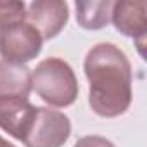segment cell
I'll return each mask as SVG.
<instances>
[{
  "instance_id": "obj_1",
  "label": "cell",
  "mask_w": 147,
  "mask_h": 147,
  "mask_svg": "<svg viewBox=\"0 0 147 147\" xmlns=\"http://www.w3.org/2000/svg\"><path fill=\"white\" fill-rule=\"evenodd\" d=\"M88 80V104L100 118H118L131 106V64L113 43L94 45L83 62Z\"/></svg>"
},
{
  "instance_id": "obj_2",
  "label": "cell",
  "mask_w": 147,
  "mask_h": 147,
  "mask_svg": "<svg viewBox=\"0 0 147 147\" xmlns=\"http://www.w3.org/2000/svg\"><path fill=\"white\" fill-rule=\"evenodd\" d=\"M31 90L49 106L67 107L78 99V80L69 62L49 57L36 64L31 73Z\"/></svg>"
},
{
  "instance_id": "obj_3",
  "label": "cell",
  "mask_w": 147,
  "mask_h": 147,
  "mask_svg": "<svg viewBox=\"0 0 147 147\" xmlns=\"http://www.w3.org/2000/svg\"><path fill=\"white\" fill-rule=\"evenodd\" d=\"M71 135V119L50 107H38L23 138L26 147H62Z\"/></svg>"
},
{
  "instance_id": "obj_4",
  "label": "cell",
  "mask_w": 147,
  "mask_h": 147,
  "mask_svg": "<svg viewBox=\"0 0 147 147\" xmlns=\"http://www.w3.org/2000/svg\"><path fill=\"white\" fill-rule=\"evenodd\" d=\"M42 47L40 33L26 21L0 31V55L5 62L24 66L42 52Z\"/></svg>"
},
{
  "instance_id": "obj_5",
  "label": "cell",
  "mask_w": 147,
  "mask_h": 147,
  "mask_svg": "<svg viewBox=\"0 0 147 147\" xmlns=\"http://www.w3.org/2000/svg\"><path fill=\"white\" fill-rule=\"evenodd\" d=\"M67 19L69 9L62 0H35L26 7V23L40 33L42 40L57 36L67 24Z\"/></svg>"
},
{
  "instance_id": "obj_6",
  "label": "cell",
  "mask_w": 147,
  "mask_h": 147,
  "mask_svg": "<svg viewBox=\"0 0 147 147\" xmlns=\"http://www.w3.org/2000/svg\"><path fill=\"white\" fill-rule=\"evenodd\" d=\"M111 21L114 28L137 42L138 52L144 57V42L147 35V4L144 0L131 2V0H121L114 2L111 11Z\"/></svg>"
},
{
  "instance_id": "obj_7",
  "label": "cell",
  "mask_w": 147,
  "mask_h": 147,
  "mask_svg": "<svg viewBox=\"0 0 147 147\" xmlns=\"http://www.w3.org/2000/svg\"><path fill=\"white\" fill-rule=\"evenodd\" d=\"M35 113L36 106H33L30 99H0V128L23 142Z\"/></svg>"
},
{
  "instance_id": "obj_8",
  "label": "cell",
  "mask_w": 147,
  "mask_h": 147,
  "mask_svg": "<svg viewBox=\"0 0 147 147\" xmlns=\"http://www.w3.org/2000/svg\"><path fill=\"white\" fill-rule=\"evenodd\" d=\"M31 71L26 66L0 61V99H30Z\"/></svg>"
},
{
  "instance_id": "obj_9",
  "label": "cell",
  "mask_w": 147,
  "mask_h": 147,
  "mask_svg": "<svg viewBox=\"0 0 147 147\" xmlns=\"http://www.w3.org/2000/svg\"><path fill=\"white\" fill-rule=\"evenodd\" d=\"M113 5L111 0H78L76 21L83 30H100L111 21Z\"/></svg>"
},
{
  "instance_id": "obj_10",
  "label": "cell",
  "mask_w": 147,
  "mask_h": 147,
  "mask_svg": "<svg viewBox=\"0 0 147 147\" xmlns=\"http://www.w3.org/2000/svg\"><path fill=\"white\" fill-rule=\"evenodd\" d=\"M26 21V4L19 0H0V31Z\"/></svg>"
},
{
  "instance_id": "obj_11",
  "label": "cell",
  "mask_w": 147,
  "mask_h": 147,
  "mask_svg": "<svg viewBox=\"0 0 147 147\" xmlns=\"http://www.w3.org/2000/svg\"><path fill=\"white\" fill-rule=\"evenodd\" d=\"M73 147H116L111 140H107L106 137L100 135H87L78 138V142Z\"/></svg>"
},
{
  "instance_id": "obj_12",
  "label": "cell",
  "mask_w": 147,
  "mask_h": 147,
  "mask_svg": "<svg viewBox=\"0 0 147 147\" xmlns=\"http://www.w3.org/2000/svg\"><path fill=\"white\" fill-rule=\"evenodd\" d=\"M0 147H16L12 142H9L7 138H4L2 135H0Z\"/></svg>"
}]
</instances>
